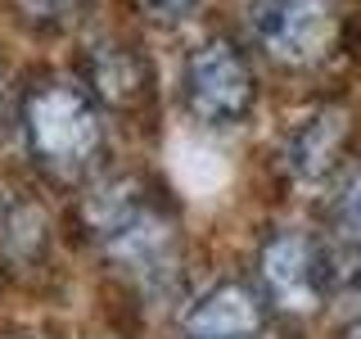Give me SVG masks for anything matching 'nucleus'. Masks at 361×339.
Wrapping results in <instances>:
<instances>
[{
	"label": "nucleus",
	"mask_w": 361,
	"mask_h": 339,
	"mask_svg": "<svg viewBox=\"0 0 361 339\" xmlns=\"http://www.w3.org/2000/svg\"><path fill=\"white\" fill-rule=\"evenodd\" d=\"M23 131L37 167L54 181H86L104 158V122L77 82H37L23 95Z\"/></svg>",
	"instance_id": "1"
},
{
	"label": "nucleus",
	"mask_w": 361,
	"mask_h": 339,
	"mask_svg": "<svg viewBox=\"0 0 361 339\" xmlns=\"http://www.w3.org/2000/svg\"><path fill=\"white\" fill-rule=\"evenodd\" d=\"M86 218L109 263L122 267L127 276L154 285L176 271V226L158 208V199H149L145 186L135 181L99 186L86 203Z\"/></svg>",
	"instance_id": "2"
},
{
	"label": "nucleus",
	"mask_w": 361,
	"mask_h": 339,
	"mask_svg": "<svg viewBox=\"0 0 361 339\" xmlns=\"http://www.w3.org/2000/svg\"><path fill=\"white\" fill-rule=\"evenodd\" d=\"M180 100H185V109L203 127H235V122H244L257 100V86H253V68L240 54V45L226 37L203 41L185 59Z\"/></svg>",
	"instance_id": "3"
},
{
	"label": "nucleus",
	"mask_w": 361,
	"mask_h": 339,
	"mask_svg": "<svg viewBox=\"0 0 361 339\" xmlns=\"http://www.w3.org/2000/svg\"><path fill=\"white\" fill-rule=\"evenodd\" d=\"M248 28L271 59L307 68L330 54L338 37L334 0H248Z\"/></svg>",
	"instance_id": "4"
},
{
	"label": "nucleus",
	"mask_w": 361,
	"mask_h": 339,
	"mask_svg": "<svg viewBox=\"0 0 361 339\" xmlns=\"http://www.w3.org/2000/svg\"><path fill=\"white\" fill-rule=\"evenodd\" d=\"M257 276L276 308L316 312L330 299V258L307 231H276L257 249Z\"/></svg>",
	"instance_id": "5"
},
{
	"label": "nucleus",
	"mask_w": 361,
	"mask_h": 339,
	"mask_svg": "<svg viewBox=\"0 0 361 339\" xmlns=\"http://www.w3.org/2000/svg\"><path fill=\"white\" fill-rule=\"evenodd\" d=\"M262 331H267V303L244 280H221L180 312L185 339H257Z\"/></svg>",
	"instance_id": "6"
},
{
	"label": "nucleus",
	"mask_w": 361,
	"mask_h": 339,
	"mask_svg": "<svg viewBox=\"0 0 361 339\" xmlns=\"http://www.w3.org/2000/svg\"><path fill=\"white\" fill-rule=\"evenodd\" d=\"M343 141H348V118L334 109L316 113V118L298 122L285 145V163L293 177L302 181H321L325 172H334L338 154H343Z\"/></svg>",
	"instance_id": "7"
},
{
	"label": "nucleus",
	"mask_w": 361,
	"mask_h": 339,
	"mask_svg": "<svg viewBox=\"0 0 361 339\" xmlns=\"http://www.w3.org/2000/svg\"><path fill=\"white\" fill-rule=\"evenodd\" d=\"M90 86L104 100H113L118 109H131L149 95V68H145V59L131 45L109 41V45H95V50H90Z\"/></svg>",
	"instance_id": "8"
},
{
	"label": "nucleus",
	"mask_w": 361,
	"mask_h": 339,
	"mask_svg": "<svg viewBox=\"0 0 361 339\" xmlns=\"http://www.w3.org/2000/svg\"><path fill=\"white\" fill-rule=\"evenodd\" d=\"M330 222L348 244H361V167L343 172L334 199H330Z\"/></svg>",
	"instance_id": "9"
},
{
	"label": "nucleus",
	"mask_w": 361,
	"mask_h": 339,
	"mask_svg": "<svg viewBox=\"0 0 361 339\" xmlns=\"http://www.w3.org/2000/svg\"><path fill=\"white\" fill-rule=\"evenodd\" d=\"M334 290L361 299V244H348V254L338 258V263L330 258V294Z\"/></svg>",
	"instance_id": "10"
},
{
	"label": "nucleus",
	"mask_w": 361,
	"mask_h": 339,
	"mask_svg": "<svg viewBox=\"0 0 361 339\" xmlns=\"http://www.w3.org/2000/svg\"><path fill=\"white\" fill-rule=\"evenodd\" d=\"M140 5H145V14L158 18V23H180L199 9V0H140Z\"/></svg>",
	"instance_id": "11"
},
{
	"label": "nucleus",
	"mask_w": 361,
	"mask_h": 339,
	"mask_svg": "<svg viewBox=\"0 0 361 339\" xmlns=\"http://www.w3.org/2000/svg\"><path fill=\"white\" fill-rule=\"evenodd\" d=\"M9 127H14V95H9V73L0 64V141L9 136Z\"/></svg>",
	"instance_id": "12"
},
{
	"label": "nucleus",
	"mask_w": 361,
	"mask_h": 339,
	"mask_svg": "<svg viewBox=\"0 0 361 339\" xmlns=\"http://www.w3.org/2000/svg\"><path fill=\"white\" fill-rule=\"evenodd\" d=\"M343 339H361V316H357V321H353V326L343 331Z\"/></svg>",
	"instance_id": "13"
}]
</instances>
